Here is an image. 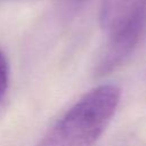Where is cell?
I'll return each instance as SVG.
<instances>
[{
    "label": "cell",
    "mask_w": 146,
    "mask_h": 146,
    "mask_svg": "<svg viewBox=\"0 0 146 146\" xmlns=\"http://www.w3.org/2000/svg\"><path fill=\"white\" fill-rule=\"evenodd\" d=\"M121 90L98 86L84 94L38 141L35 146H94L120 104Z\"/></svg>",
    "instance_id": "cell-1"
},
{
    "label": "cell",
    "mask_w": 146,
    "mask_h": 146,
    "mask_svg": "<svg viewBox=\"0 0 146 146\" xmlns=\"http://www.w3.org/2000/svg\"><path fill=\"white\" fill-rule=\"evenodd\" d=\"M99 23L108 40L138 46L146 27V0H103Z\"/></svg>",
    "instance_id": "cell-2"
},
{
    "label": "cell",
    "mask_w": 146,
    "mask_h": 146,
    "mask_svg": "<svg viewBox=\"0 0 146 146\" xmlns=\"http://www.w3.org/2000/svg\"><path fill=\"white\" fill-rule=\"evenodd\" d=\"M9 83V65L6 55L0 49V100L5 97Z\"/></svg>",
    "instance_id": "cell-3"
},
{
    "label": "cell",
    "mask_w": 146,
    "mask_h": 146,
    "mask_svg": "<svg viewBox=\"0 0 146 146\" xmlns=\"http://www.w3.org/2000/svg\"><path fill=\"white\" fill-rule=\"evenodd\" d=\"M78 1H84V0H78Z\"/></svg>",
    "instance_id": "cell-4"
}]
</instances>
